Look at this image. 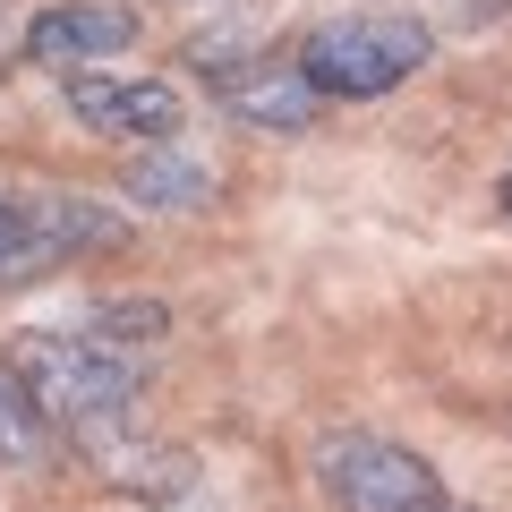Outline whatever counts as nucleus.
I'll use <instances>...</instances> for the list:
<instances>
[{
	"mask_svg": "<svg viewBox=\"0 0 512 512\" xmlns=\"http://www.w3.org/2000/svg\"><path fill=\"white\" fill-rule=\"evenodd\" d=\"M291 60L325 103H376L436 60V26L410 18V9H350V18L308 26Z\"/></svg>",
	"mask_w": 512,
	"mask_h": 512,
	"instance_id": "1",
	"label": "nucleus"
},
{
	"mask_svg": "<svg viewBox=\"0 0 512 512\" xmlns=\"http://www.w3.org/2000/svg\"><path fill=\"white\" fill-rule=\"evenodd\" d=\"M77 444H86V461L103 470V487L146 495V504H180L188 478H197L180 453H163V444H146V436H128V419H120V427H103V436H77Z\"/></svg>",
	"mask_w": 512,
	"mask_h": 512,
	"instance_id": "7",
	"label": "nucleus"
},
{
	"mask_svg": "<svg viewBox=\"0 0 512 512\" xmlns=\"http://www.w3.org/2000/svg\"><path fill=\"white\" fill-rule=\"evenodd\" d=\"M120 197L154 205V214H205V205H214V171L188 163L180 146H137L128 171H120Z\"/></svg>",
	"mask_w": 512,
	"mask_h": 512,
	"instance_id": "8",
	"label": "nucleus"
},
{
	"mask_svg": "<svg viewBox=\"0 0 512 512\" xmlns=\"http://www.w3.org/2000/svg\"><path fill=\"white\" fill-rule=\"evenodd\" d=\"M9 367L26 376V393H35V410L52 427H69V436H103V427L128 419V402H137V359H120V350H103L94 333H52V325H26L9 333Z\"/></svg>",
	"mask_w": 512,
	"mask_h": 512,
	"instance_id": "2",
	"label": "nucleus"
},
{
	"mask_svg": "<svg viewBox=\"0 0 512 512\" xmlns=\"http://www.w3.org/2000/svg\"><path fill=\"white\" fill-rule=\"evenodd\" d=\"M26 205H35L52 256H103V248L128 239V222L111 214V205H94V197H26Z\"/></svg>",
	"mask_w": 512,
	"mask_h": 512,
	"instance_id": "9",
	"label": "nucleus"
},
{
	"mask_svg": "<svg viewBox=\"0 0 512 512\" xmlns=\"http://www.w3.org/2000/svg\"><path fill=\"white\" fill-rule=\"evenodd\" d=\"M43 410H35V393H26V376L9 367V350H0V470H35L43 461Z\"/></svg>",
	"mask_w": 512,
	"mask_h": 512,
	"instance_id": "11",
	"label": "nucleus"
},
{
	"mask_svg": "<svg viewBox=\"0 0 512 512\" xmlns=\"http://www.w3.org/2000/svg\"><path fill=\"white\" fill-rule=\"evenodd\" d=\"M52 265H60V256H52V239H43L35 205L0 197V282H35V274H52Z\"/></svg>",
	"mask_w": 512,
	"mask_h": 512,
	"instance_id": "12",
	"label": "nucleus"
},
{
	"mask_svg": "<svg viewBox=\"0 0 512 512\" xmlns=\"http://www.w3.org/2000/svg\"><path fill=\"white\" fill-rule=\"evenodd\" d=\"M495 205H504V214H512V171H504V180H495Z\"/></svg>",
	"mask_w": 512,
	"mask_h": 512,
	"instance_id": "13",
	"label": "nucleus"
},
{
	"mask_svg": "<svg viewBox=\"0 0 512 512\" xmlns=\"http://www.w3.org/2000/svg\"><path fill=\"white\" fill-rule=\"evenodd\" d=\"M180 69H197L231 120H248V128H282V137H291V128H308V120H316V103H325V94L299 77V60H274V52H256V43H231V35L188 43Z\"/></svg>",
	"mask_w": 512,
	"mask_h": 512,
	"instance_id": "4",
	"label": "nucleus"
},
{
	"mask_svg": "<svg viewBox=\"0 0 512 512\" xmlns=\"http://www.w3.org/2000/svg\"><path fill=\"white\" fill-rule=\"evenodd\" d=\"M77 333H94V342L120 350V359H146V350L171 333V316H163V299H103V308L77 316Z\"/></svg>",
	"mask_w": 512,
	"mask_h": 512,
	"instance_id": "10",
	"label": "nucleus"
},
{
	"mask_svg": "<svg viewBox=\"0 0 512 512\" xmlns=\"http://www.w3.org/2000/svg\"><path fill=\"white\" fill-rule=\"evenodd\" d=\"M60 94H69L77 128H94L111 146H171L180 120H188L180 86L171 77H146V69H69Z\"/></svg>",
	"mask_w": 512,
	"mask_h": 512,
	"instance_id": "5",
	"label": "nucleus"
},
{
	"mask_svg": "<svg viewBox=\"0 0 512 512\" xmlns=\"http://www.w3.org/2000/svg\"><path fill=\"white\" fill-rule=\"evenodd\" d=\"M444 512H470V504H453V495H444Z\"/></svg>",
	"mask_w": 512,
	"mask_h": 512,
	"instance_id": "14",
	"label": "nucleus"
},
{
	"mask_svg": "<svg viewBox=\"0 0 512 512\" xmlns=\"http://www.w3.org/2000/svg\"><path fill=\"white\" fill-rule=\"evenodd\" d=\"M137 43V9L128 0H43L26 18V60L35 69H94V60L128 52Z\"/></svg>",
	"mask_w": 512,
	"mask_h": 512,
	"instance_id": "6",
	"label": "nucleus"
},
{
	"mask_svg": "<svg viewBox=\"0 0 512 512\" xmlns=\"http://www.w3.org/2000/svg\"><path fill=\"white\" fill-rule=\"evenodd\" d=\"M316 487L333 512H444V478L427 453L367 427H325L316 436Z\"/></svg>",
	"mask_w": 512,
	"mask_h": 512,
	"instance_id": "3",
	"label": "nucleus"
}]
</instances>
